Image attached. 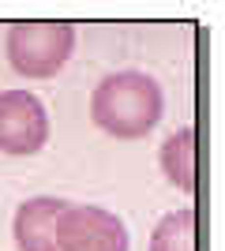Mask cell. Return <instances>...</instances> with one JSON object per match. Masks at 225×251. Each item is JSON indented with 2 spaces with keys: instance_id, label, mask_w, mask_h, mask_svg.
<instances>
[{
  "instance_id": "1",
  "label": "cell",
  "mask_w": 225,
  "mask_h": 251,
  "mask_svg": "<svg viewBox=\"0 0 225 251\" xmlns=\"http://www.w3.org/2000/svg\"><path fill=\"white\" fill-rule=\"evenodd\" d=\"M90 116L113 139H143L161 120V86L147 72L105 75L90 94Z\"/></svg>"
},
{
  "instance_id": "2",
  "label": "cell",
  "mask_w": 225,
  "mask_h": 251,
  "mask_svg": "<svg viewBox=\"0 0 225 251\" xmlns=\"http://www.w3.org/2000/svg\"><path fill=\"white\" fill-rule=\"evenodd\" d=\"M75 49L72 23H15L8 30V60L26 79H49Z\"/></svg>"
},
{
  "instance_id": "3",
  "label": "cell",
  "mask_w": 225,
  "mask_h": 251,
  "mask_svg": "<svg viewBox=\"0 0 225 251\" xmlns=\"http://www.w3.org/2000/svg\"><path fill=\"white\" fill-rule=\"evenodd\" d=\"M56 244L60 251H128V229L105 206L68 202L56 221Z\"/></svg>"
},
{
  "instance_id": "4",
  "label": "cell",
  "mask_w": 225,
  "mask_h": 251,
  "mask_svg": "<svg viewBox=\"0 0 225 251\" xmlns=\"http://www.w3.org/2000/svg\"><path fill=\"white\" fill-rule=\"evenodd\" d=\"M49 139V113L26 90H0V150L15 157L38 154Z\"/></svg>"
},
{
  "instance_id": "5",
  "label": "cell",
  "mask_w": 225,
  "mask_h": 251,
  "mask_svg": "<svg viewBox=\"0 0 225 251\" xmlns=\"http://www.w3.org/2000/svg\"><path fill=\"white\" fill-rule=\"evenodd\" d=\"M68 199L56 195H38V199L19 202L15 221H11V236L19 251H60L56 244V221L64 214Z\"/></svg>"
},
{
  "instance_id": "6",
  "label": "cell",
  "mask_w": 225,
  "mask_h": 251,
  "mask_svg": "<svg viewBox=\"0 0 225 251\" xmlns=\"http://www.w3.org/2000/svg\"><path fill=\"white\" fill-rule=\"evenodd\" d=\"M158 161L173 188L192 195V188H195V131L192 127H180L176 135L165 139L158 150Z\"/></svg>"
},
{
  "instance_id": "7",
  "label": "cell",
  "mask_w": 225,
  "mask_h": 251,
  "mask_svg": "<svg viewBox=\"0 0 225 251\" xmlns=\"http://www.w3.org/2000/svg\"><path fill=\"white\" fill-rule=\"evenodd\" d=\"M150 251H195V210H173L154 225Z\"/></svg>"
}]
</instances>
